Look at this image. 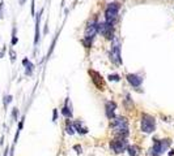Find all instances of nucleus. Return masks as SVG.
Segmentation results:
<instances>
[{
  "label": "nucleus",
  "mask_w": 174,
  "mask_h": 156,
  "mask_svg": "<svg viewBox=\"0 0 174 156\" xmlns=\"http://www.w3.org/2000/svg\"><path fill=\"white\" fill-rule=\"evenodd\" d=\"M97 24L98 21L97 18L94 17L92 18L88 24L85 26V30H84V38L81 39V43L84 44L85 48H90L92 47V43L94 40V36H96L98 33H97Z\"/></svg>",
  "instance_id": "obj_1"
},
{
  "label": "nucleus",
  "mask_w": 174,
  "mask_h": 156,
  "mask_svg": "<svg viewBox=\"0 0 174 156\" xmlns=\"http://www.w3.org/2000/svg\"><path fill=\"white\" fill-rule=\"evenodd\" d=\"M119 11H120V4L118 2H111L106 5L104 16H105V21L110 25H115V22L119 18Z\"/></svg>",
  "instance_id": "obj_2"
},
{
  "label": "nucleus",
  "mask_w": 174,
  "mask_h": 156,
  "mask_svg": "<svg viewBox=\"0 0 174 156\" xmlns=\"http://www.w3.org/2000/svg\"><path fill=\"white\" fill-rule=\"evenodd\" d=\"M171 139L170 138H164V139H153V146L149 150V156H161L162 154L166 152V150L170 147Z\"/></svg>",
  "instance_id": "obj_3"
},
{
  "label": "nucleus",
  "mask_w": 174,
  "mask_h": 156,
  "mask_svg": "<svg viewBox=\"0 0 174 156\" xmlns=\"http://www.w3.org/2000/svg\"><path fill=\"white\" fill-rule=\"evenodd\" d=\"M140 129L146 134H151L156 129V118L149 115V113H141V120H140Z\"/></svg>",
  "instance_id": "obj_4"
},
{
  "label": "nucleus",
  "mask_w": 174,
  "mask_h": 156,
  "mask_svg": "<svg viewBox=\"0 0 174 156\" xmlns=\"http://www.w3.org/2000/svg\"><path fill=\"white\" fill-rule=\"evenodd\" d=\"M97 33L101 34L104 38H106L109 40H114L115 39V27H114V25L107 24L106 21L98 22V24H97Z\"/></svg>",
  "instance_id": "obj_5"
},
{
  "label": "nucleus",
  "mask_w": 174,
  "mask_h": 156,
  "mask_svg": "<svg viewBox=\"0 0 174 156\" xmlns=\"http://www.w3.org/2000/svg\"><path fill=\"white\" fill-rule=\"evenodd\" d=\"M109 147L114 154H123L128 147L127 138H114L109 142Z\"/></svg>",
  "instance_id": "obj_6"
},
{
  "label": "nucleus",
  "mask_w": 174,
  "mask_h": 156,
  "mask_svg": "<svg viewBox=\"0 0 174 156\" xmlns=\"http://www.w3.org/2000/svg\"><path fill=\"white\" fill-rule=\"evenodd\" d=\"M109 57H110L111 63L115 65H122V57H120V44L118 43L117 39L113 40L110 52H109Z\"/></svg>",
  "instance_id": "obj_7"
},
{
  "label": "nucleus",
  "mask_w": 174,
  "mask_h": 156,
  "mask_svg": "<svg viewBox=\"0 0 174 156\" xmlns=\"http://www.w3.org/2000/svg\"><path fill=\"white\" fill-rule=\"evenodd\" d=\"M88 73H89V76H90V78H92L93 85L96 86L97 90L104 91L105 88H106V82H105V79L102 78V76H101V74H100L98 72L93 70V69H89Z\"/></svg>",
  "instance_id": "obj_8"
},
{
  "label": "nucleus",
  "mask_w": 174,
  "mask_h": 156,
  "mask_svg": "<svg viewBox=\"0 0 174 156\" xmlns=\"http://www.w3.org/2000/svg\"><path fill=\"white\" fill-rule=\"evenodd\" d=\"M110 128L115 129H126L128 128V120L125 116H115L113 120H110Z\"/></svg>",
  "instance_id": "obj_9"
},
{
  "label": "nucleus",
  "mask_w": 174,
  "mask_h": 156,
  "mask_svg": "<svg viewBox=\"0 0 174 156\" xmlns=\"http://www.w3.org/2000/svg\"><path fill=\"white\" fill-rule=\"evenodd\" d=\"M126 79H127V82L131 86H134V87H140L141 83H143V77L139 76V74H136V73L126 74Z\"/></svg>",
  "instance_id": "obj_10"
},
{
  "label": "nucleus",
  "mask_w": 174,
  "mask_h": 156,
  "mask_svg": "<svg viewBox=\"0 0 174 156\" xmlns=\"http://www.w3.org/2000/svg\"><path fill=\"white\" fill-rule=\"evenodd\" d=\"M117 103L113 102V100H107L105 103V115L109 120H113L115 117V109H117Z\"/></svg>",
  "instance_id": "obj_11"
},
{
  "label": "nucleus",
  "mask_w": 174,
  "mask_h": 156,
  "mask_svg": "<svg viewBox=\"0 0 174 156\" xmlns=\"http://www.w3.org/2000/svg\"><path fill=\"white\" fill-rule=\"evenodd\" d=\"M43 13V9H41L37 14V18H35V36H34V44L37 46L39 42V22H41V16Z\"/></svg>",
  "instance_id": "obj_12"
},
{
  "label": "nucleus",
  "mask_w": 174,
  "mask_h": 156,
  "mask_svg": "<svg viewBox=\"0 0 174 156\" xmlns=\"http://www.w3.org/2000/svg\"><path fill=\"white\" fill-rule=\"evenodd\" d=\"M74 128H75V131H77L79 134H81V135H84V134H88V128H85L84 126V122L83 121H75L74 122Z\"/></svg>",
  "instance_id": "obj_13"
},
{
  "label": "nucleus",
  "mask_w": 174,
  "mask_h": 156,
  "mask_svg": "<svg viewBox=\"0 0 174 156\" xmlns=\"http://www.w3.org/2000/svg\"><path fill=\"white\" fill-rule=\"evenodd\" d=\"M23 65L25 66V74H26V76H32V74H33V69H34V65L30 63V60L25 57L24 60H23Z\"/></svg>",
  "instance_id": "obj_14"
},
{
  "label": "nucleus",
  "mask_w": 174,
  "mask_h": 156,
  "mask_svg": "<svg viewBox=\"0 0 174 156\" xmlns=\"http://www.w3.org/2000/svg\"><path fill=\"white\" fill-rule=\"evenodd\" d=\"M126 151L128 152L130 156H139L141 148H140V146H137V144H132V146H128Z\"/></svg>",
  "instance_id": "obj_15"
},
{
  "label": "nucleus",
  "mask_w": 174,
  "mask_h": 156,
  "mask_svg": "<svg viewBox=\"0 0 174 156\" xmlns=\"http://www.w3.org/2000/svg\"><path fill=\"white\" fill-rule=\"evenodd\" d=\"M113 134L115 135V138H127L130 131H128V128L126 129H115L113 130Z\"/></svg>",
  "instance_id": "obj_16"
},
{
  "label": "nucleus",
  "mask_w": 174,
  "mask_h": 156,
  "mask_svg": "<svg viewBox=\"0 0 174 156\" xmlns=\"http://www.w3.org/2000/svg\"><path fill=\"white\" fill-rule=\"evenodd\" d=\"M68 102H69V99H66V104H64V107L62 108V115L66 118H72L74 115H72V109L68 108Z\"/></svg>",
  "instance_id": "obj_17"
},
{
  "label": "nucleus",
  "mask_w": 174,
  "mask_h": 156,
  "mask_svg": "<svg viewBox=\"0 0 174 156\" xmlns=\"http://www.w3.org/2000/svg\"><path fill=\"white\" fill-rule=\"evenodd\" d=\"M123 106H125V108L127 111H131L134 108V102H132L131 95L130 94H126V99H125V102H123Z\"/></svg>",
  "instance_id": "obj_18"
},
{
  "label": "nucleus",
  "mask_w": 174,
  "mask_h": 156,
  "mask_svg": "<svg viewBox=\"0 0 174 156\" xmlns=\"http://www.w3.org/2000/svg\"><path fill=\"white\" fill-rule=\"evenodd\" d=\"M66 133L69 135H74L75 134V128H74V122L71 120H67L66 121Z\"/></svg>",
  "instance_id": "obj_19"
},
{
  "label": "nucleus",
  "mask_w": 174,
  "mask_h": 156,
  "mask_svg": "<svg viewBox=\"0 0 174 156\" xmlns=\"http://www.w3.org/2000/svg\"><path fill=\"white\" fill-rule=\"evenodd\" d=\"M107 78H109V81H113V82H119V81H120L119 74H110Z\"/></svg>",
  "instance_id": "obj_20"
},
{
  "label": "nucleus",
  "mask_w": 174,
  "mask_h": 156,
  "mask_svg": "<svg viewBox=\"0 0 174 156\" xmlns=\"http://www.w3.org/2000/svg\"><path fill=\"white\" fill-rule=\"evenodd\" d=\"M18 39H17V36H16V27H13V30H12V42L11 44L12 46H14V44H17Z\"/></svg>",
  "instance_id": "obj_21"
},
{
  "label": "nucleus",
  "mask_w": 174,
  "mask_h": 156,
  "mask_svg": "<svg viewBox=\"0 0 174 156\" xmlns=\"http://www.w3.org/2000/svg\"><path fill=\"white\" fill-rule=\"evenodd\" d=\"M12 99H13L12 95H5V96H4V100H3V102H4V107H5V108L8 107V104L12 102Z\"/></svg>",
  "instance_id": "obj_22"
},
{
  "label": "nucleus",
  "mask_w": 174,
  "mask_h": 156,
  "mask_svg": "<svg viewBox=\"0 0 174 156\" xmlns=\"http://www.w3.org/2000/svg\"><path fill=\"white\" fill-rule=\"evenodd\" d=\"M12 118H13L14 121H17V118H18V109L17 108L12 109Z\"/></svg>",
  "instance_id": "obj_23"
},
{
  "label": "nucleus",
  "mask_w": 174,
  "mask_h": 156,
  "mask_svg": "<svg viewBox=\"0 0 174 156\" xmlns=\"http://www.w3.org/2000/svg\"><path fill=\"white\" fill-rule=\"evenodd\" d=\"M9 56H11V61L14 63V60H16V52L13 50H9Z\"/></svg>",
  "instance_id": "obj_24"
},
{
  "label": "nucleus",
  "mask_w": 174,
  "mask_h": 156,
  "mask_svg": "<svg viewBox=\"0 0 174 156\" xmlns=\"http://www.w3.org/2000/svg\"><path fill=\"white\" fill-rule=\"evenodd\" d=\"M74 150H76L77 154H81V152H83V147L79 146V144H76V146H74Z\"/></svg>",
  "instance_id": "obj_25"
},
{
  "label": "nucleus",
  "mask_w": 174,
  "mask_h": 156,
  "mask_svg": "<svg viewBox=\"0 0 174 156\" xmlns=\"http://www.w3.org/2000/svg\"><path fill=\"white\" fill-rule=\"evenodd\" d=\"M56 118H58V109H54V112H53V121L54 122L56 121Z\"/></svg>",
  "instance_id": "obj_26"
},
{
  "label": "nucleus",
  "mask_w": 174,
  "mask_h": 156,
  "mask_svg": "<svg viewBox=\"0 0 174 156\" xmlns=\"http://www.w3.org/2000/svg\"><path fill=\"white\" fill-rule=\"evenodd\" d=\"M3 9H4V3L2 2V3H0V18L3 17Z\"/></svg>",
  "instance_id": "obj_27"
},
{
  "label": "nucleus",
  "mask_w": 174,
  "mask_h": 156,
  "mask_svg": "<svg viewBox=\"0 0 174 156\" xmlns=\"http://www.w3.org/2000/svg\"><path fill=\"white\" fill-rule=\"evenodd\" d=\"M4 54H5V48H3L2 51H0V59H2V57L4 56Z\"/></svg>",
  "instance_id": "obj_28"
},
{
  "label": "nucleus",
  "mask_w": 174,
  "mask_h": 156,
  "mask_svg": "<svg viewBox=\"0 0 174 156\" xmlns=\"http://www.w3.org/2000/svg\"><path fill=\"white\" fill-rule=\"evenodd\" d=\"M18 3H20V5H24L26 3V0H18Z\"/></svg>",
  "instance_id": "obj_29"
},
{
  "label": "nucleus",
  "mask_w": 174,
  "mask_h": 156,
  "mask_svg": "<svg viewBox=\"0 0 174 156\" xmlns=\"http://www.w3.org/2000/svg\"><path fill=\"white\" fill-rule=\"evenodd\" d=\"M169 156H174V150H171V151L169 152Z\"/></svg>",
  "instance_id": "obj_30"
}]
</instances>
